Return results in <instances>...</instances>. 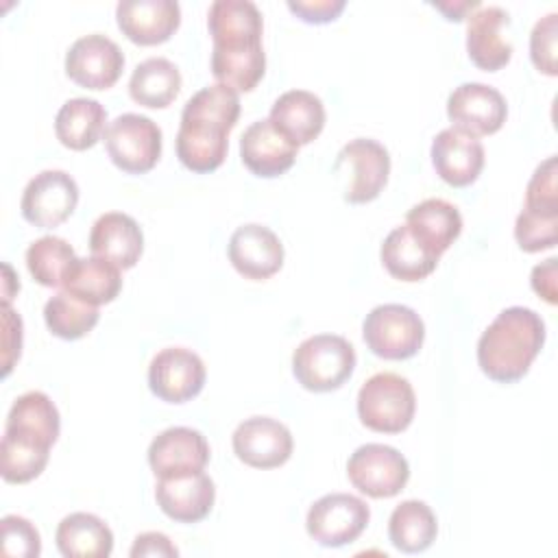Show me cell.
Here are the masks:
<instances>
[{"label": "cell", "mask_w": 558, "mask_h": 558, "mask_svg": "<svg viewBox=\"0 0 558 558\" xmlns=\"http://www.w3.org/2000/svg\"><path fill=\"white\" fill-rule=\"evenodd\" d=\"M105 146L111 161L129 172H148L161 155V129L146 116L122 113L109 122L105 131Z\"/></svg>", "instance_id": "obj_6"}, {"label": "cell", "mask_w": 558, "mask_h": 558, "mask_svg": "<svg viewBox=\"0 0 558 558\" xmlns=\"http://www.w3.org/2000/svg\"><path fill=\"white\" fill-rule=\"evenodd\" d=\"M100 318L96 305H89L70 292L50 296L44 305V320L52 336L63 340H78L87 336Z\"/></svg>", "instance_id": "obj_33"}, {"label": "cell", "mask_w": 558, "mask_h": 558, "mask_svg": "<svg viewBox=\"0 0 558 558\" xmlns=\"http://www.w3.org/2000/svg\"><path fill=\"white\" fill-rule=\"evenodd\" d=\"M41 551V538L37 527L17 514L2 519V554L17 558H35Z\"/></svg>", "instance_id": "obj_38"}, {"label": "cell", "mask_w": 558, "mask_h": 558, "mask_svg": "<svg viewBox=\"0 0 558 558\" xmlns=\"http://www.w3.org/2000/svg\"><path fill=\"white\" fill-rule=\"evenodd\" d=\"M405 227L427 251L440 257L460 235L462 216L458 207L445 198H425L408 211Z\"/></svg>", "instance_id": "obj_25"}, {"label": "cell", "mask_w": 558, "mask_h": 558, "mask_svg": "<svg viewBox=\"0 0 558 558\" xmlns=\"http://www.w3.org/2000/svg\"><path fill=\"white\" fill-rule=\"evenodd\" d=\"M105 122H107V111L98 100L70 98L57 111L54 133L65 148L87 150L107 131Z\"/></svg>", "instance_id": "obj_28"}, {"label": "cell", "mask_w": 558, "mask_h": 558, "mask_svg": "<svg viewBox=\"0 0 558 558\" xmlns=\"http://www.w3.org/2000/svg\"><path fill=\"white\" fill-rule=\"evenodd\" d=\"M50 447L41 436L4 427L0 442V473L9 484H26L35 480L48 464Z\"/></svg>", "instance_id": "obj_26"}, {"label": "cell", "mask_w": 558, "mask_h": 558, "mask_svg": "<svg viewBox=\"0 0 558 558\" xmlns=\"http://www.w3.org/2000/svg\"><path fill=\"white\" fill-rule=\"evenodd\" d=\"M545 342V323L530 307L501 310L477 340V364L486 377L499 384L521 379Z\"/></svg>", "instance_id": "obj_2"}, {"label": "cell", "mask_w": 558, "mask_h": 558, "mask_svg": "<svg viewBox=\"0 0 558 558\" xmlns=\"http://www.w3.org/2000/svg\"><path fill=\"white\" fill-rule=\"evenodd\" d=\"M532 290L543 296L547 303H556V257H549L541 264H536L532 268V277H530Z\"/></svg>", "instance_id": "obj_43"}, {"label": "cell", "mask_w": 558, "mask_h": 558, "mask_svg": "<svg viewBox=\"0 0 558 558\" xmlns=\"http://www.w3.org/2000/svg\"><path fill=\"white\" fill-rule=\"evenodd\" d=\"M89 251L118 268H133L144 251V235L135 218L122 211H107L96 218L89 231Z\"/></svg>", "instance_id": "obj_23"}, {"label": "cell", "mask_w": 558, "mask_h": 558, "mask_svg": "<svg viewBox=\"0 0 558 558\" xmlns=\"http://www.w3.org/2000/svg\"><path fill=\"white\" fill-rule=\"evenodd\" d=\"M438 11L447 15V20H464V15L473 9H480V0H460V2H432Z\"/></svg>", "instance_id": "obj_44"}, {"label": "cell", "mask_w": 558, "mask_h": 558, "mask_svg": "<svg viewBox=\"0 0 558 558\" xmlns=\"http://www.w3.org/2000/svg\"><path fill=\"white\" fill-rule=\"evenodd\" d=\"M362 338L377 357L408 360L418 353L425 338V325L412 307L384 303L366 314Z\"/></svg>", "instance_id": "obj_5"}, {"label": "cell", "mask_w": 558, "mask_h": 558, "mask_svg": "<svg viewBox=\"0 0 558 558\" xmlns=\"http://www.w3.org/2000/svg\"><path fill=\"white\" fill-rule=\"evenodd\" d=\"M355 368V349L336 333H316L305 338L292 353V373L296 381L312 392L340 388Z\"/></svg>", "instance_id": "obj_3"}, {"label": "cell", "mask_w": 558, "mask_h": 558, "mask_svg": "<svg viewBox=\"0 0 558 558\" xmlns=\"http://www.w3.org/2000/svg\"><path fill=\"white\" fill-rule=\"evenodd\" d=\"M209 462V445L198 429L168 427L148 445V464L157 477H174L203 471Z\"/></svg>", "instance_id": "obj_16"}, {"label": "cell", "mask_w": 558, "mask_h": 558, "mask_svg": "<svg viewBox=\"0 0 558 558\" xmlns=\"http://www.w3.org/2000/svg\"><path fill=\"white\" fill-rule=\"evenodd\" d=\"M556 33H558V13L551 11L541 17L530 33V57L538 72L556 76Z\"/></svg>", "instance_id": "obj_39"}, {"label": "cell", "mask_w": 558, "mask_h": 558, "mask_svg": "<svg viewBox=\"0 0 558 558\" xmlns=\"http://www.w3.org/2000/svg\"><path fill=\"white\" fill-rule=\"evenodd\" d=\"M432 163L436 174L453 185H471L484 168V146L477 137L460 133L458 129H442L432 142Z\"/></svg>", "instance_id": "obj_20"}, {"label": "cell", "mask_w": 558, "mask_h": 558, "mask_svg": "<svg viewBox=\"0 0 558 558\" xmlns=\"http://www.w3.org/2000/svg\"><path fill=\"white\" fill-rule=\"evenodd\" d=\"M211 54H248L262 48V13L251 0H216L207 11Z\"/></svg>", "instance_id": "obj_9"}, {"label": "cell", "mask_w": 558, "mask_h": 558, "mask_svg": "<svg viewBox=\"0 0 558 558\" xmlns=\"http://www.w3.org/2000/svg\"><path fill=\"white\" fill-rule=\"evenodd\" d=\"M514 238L525 253L554 248L558 240V214H543L523 207L514 222Z\"/></svg>", "instance_id": "obj_36"}, {"label": "cell", "mask_w": 558, "mask_h": 558, "mask_svg": "<svg viewBox=\"0 0 558 558\" xmlns=\"http://www.w3.org/2000/svg\"><path fill=\"white\" fill-rule=\"evenodd\" d=\"M179 549L170 543V538L161 532H144L135 536V543L131 547V556H177Z\"/></svg>", "instance_id": "obj_42"}, {"label": "cell", "mask_w": 558, "mask_h": 558, "mask_svg": "<svg viewBox=\"0 0 558 558\" xmlns=\"http://www.w3.org/2000/svg\"><path fill=\"white\" fill-rule=\"evenodd\" d=\"M447 116L460 133L471 137L497 133L508 116L506 98L484 83H462L447 98Z\"/></svg>", "instance_id": "obj_13"}, {"label": "cell", "mask_w": 558, "mask_h": 558, "mask_svg": "<svg viewBox=\"0 0 558 558\" xmlns=\"http://www.w3.org/2000/svg\"><path fill=\"white\" fill-rule=\"evenodd\" d=\"M4 427L37 434L54 445L59 438L61 418H59L57 405L50 401V397L46 392L28 390L13 401V405L7 414Z\"/></svg>", "instance_id": "obj_35"}, {"label": "cell", "mask_w": 558, "mask_h": 558, "mask_svg": "<svg viewBox=\"0 0 558 558\" xmlns=\"http://www.w3.org/2000/svg\"><path fill=\"white\" fill-rule=\"evenodd\" d=\"M438 255L427 251L405 225L395 227L381 244V262L386 270L401 281H421L438 266Z\"/></svg>", "instance_id": "obj_31"}, {"label": "cell", "mask_w": 558, "mask_h": 558, "mask_svg": "<svg viewBox=\"0 0 558 558\" xmlns=\"http://www.w3.org/2000/svg\"><path fill=\"white\" fill-rule=\"evenodd\" d=\"M288 9L307 24H327L342 13L344 0H288Z\"/></svg>", "instance_id": "obj_41"}, {"label": "cell", "mask_w": 558, "mask_h": 558, "mask_svg": "<svg viewBox=\"0 0 558 558\" xmlns=\"http://www.w3.org/2000/svg\"><path fill=\"white\" fill-rule=\"evenodd\" d=\"M229 262L242 277L264 281L283 266V244L268 227L248 222L233 231Z\"/></svg>", "instance_id": "obj_17"}, {"label": "cell", "mask_w": 558, "mask_h": 558, "mask_svg": "<svg viewBox=\"0 0 558 558\" xmlns=\"http://www.w3.org/2000/svg\"><path fill=\"white\" fill-rule=\"evenodd\" d=\"M347 475L362 495L388 499L403 490L410 477V466L403 453H399L395 447L366 442L351 453Z\"/></svg>", "instance_id": "obj_7"}, {"label": "cell", "mask_w": 558, "mask_h": 558, "mask_svg": "<svg viewBox=\"0 0 558 558\" xmlns=\"http://www.w3.org/2000/svg\"><path fill=\"white\" fill-rule=\"evenodd\" d=\"M351 170L344 187V201L360 205L379 196L390 174V155L384 144L371 137H355L344 144L336 157L333 168Z\"/></svg>", "instance_id": "obj_11"}, {"label": "cell", "mask_w": 558, "mask_h": 558, "mask_svg": "<svg viewBox=\"0 0 558 558\" xmlns=\"http://www.w3.org/2000/svg\"><path fill=\"white\" fill-rule=\"evenodd\" d=\"M122 290V275L116 264L102 257H78L74 266L70 268L63 292H70L72 296L89 303V305H102L111 303Z\"/></svg>", "instance_id": "obj_29"}, {"label": "cell", "mask_w": 558, "mask_h": 558, "mask_svg": "<svg viewBox=\"0 0 558 558\" xmlns=\"http://www.w3.org/2000/svg\"><path fill=\"white\" fill-rule=\"evenodd\" d=\"M525 209L558 214V185H556V157H547L536 166L527 190H525Z\"/></svg>", "instance_id": "obj_37"}, {"label": "cell", "mask_w": 558, "mask_h": 558, "mask_svg": "<svg viewBox=\"0 0 558 558\" xmlns=\"http://www.w3.org/2000/svg\"><path fill=\"white\" fill-rule=\"evenodd\" d=\"M120 31L140 46L163 44L181 24V7L174 0H120L116 7Z\"/></svg>", "instance_id": "obj_19"}, {"label": "cell", "mask_w": 558, "mask_h": 558, "mask_svg": "<svg viewBox=\"0 0 558 558\" xmlns=\"http://www.w3.org/2000/svg\"><path fill=\"white\" fill-rule=\"evenodd\" d=\"M155 499L161 512L172 521L198 523L211 512L216 488L205 471L159 477L155 486Z\"/></svg>", "instance_id": "obj_18"}, {"label": "cell", "mask_w": 558, "mask_h": 558, "mask_svg": "<svg viewBox=\"0 0 558 558\" xmlns=\"http://www.w3.org/2000/svg\"><path fill=\"white\" fill-rule=\"evenodd\" d=\"M438 534V521L432 508L418 499L401 501L388 519V538L403 554L425 551Z\"/></svg>", "instance_id": "obj_32"}, {"label": "cell", "mask_w": 558, "mask_h": 558, "mask_svg": "<svg viewBox=\"0 0 558 558\" xmlns=\"http://www.w3.org/2000/svg\"><path fill=\"white\" fill-rule=\"evenodd\" d=\"M22 353V318L9 305L2 310V375L7 377Z\"/></svg>", "instance_id": "obj_40"}, {"label": "cell", "mask_w": 558, "mask_h": 558, "mask_svg": "<svg viewBox=\"0 0 558 558\" xmlns=\"http://www.w3.org/2000/svg\"><path fill=\"white\" fill-rule=\"evenodd\" d=\"M272 126L294 146L314 142L325 126L323 100L307 89H290L281 94L270 109Z\"/></svg>", "instance_id": "obj_24"}, {"label": "cell", "mask_w": 558, "mask_h": 558, "mask_svg": "<svg viewBox=\"0 0 558 558\" xmlns=\"http://www.w3.org/2000/svg\"><path fill=\"white\" fill-rule=\"evenodd\" d=\"M181 89V72L179 68L166 57H148L135 65L129 94L131 98L148 109H163L168 107Z\"/></svg>", "instance_id": "obj_30"}, {"label": "cell", "mask_w": 558, "mask_h": 558, "mask_svg": "<svg viewBox=\"0 0 558 558\" xmlns=\"http://www.w3.org/2000/svg\"><path fill=\"white\" fill-rule=\"evenodd\" d=\"M371 508L364 499L349 493H331L307 510V534L323 547H342L353 543L368 525Z\"/></svg>", "instance_id": "obj_8"}, {"label": "cell", "mask_w": 558, "mask_h": 558, "mask_svg": "<svg viewBox=\"0 0 558 558\" xmlns=\"http://www.w3.org/2000/svg\"><path fill=\"white\" fill-rule=\"evenodd\" d=\"M299 146L286 140L270 122V118L257 120L244 129L240 137L242 163L264 179H272L292 168Z\"/></svg>", "instance_id": "obj_22"}, {"label": "cell", "mask_w": 558, "mask_h": 558, "mask_svg": "<svg viewBox=\"0 0 558 558\" xmlns=\"http://www.w3.org/2000/svg\"><path fill=\"white\" fill-rule=\"evenodd\" d=\"M76 203V181L63 170H44L26 183L20 209L31 225L39 229H52L74 214Z\"/></svg>", "instance_id": "obj_10"}, {"label": "cell", "mask_w": 558, "mask_h": 558, "mask_svg": "<svg viewBox=\"0 0 558 558\" xmlns=\"http://www.w3.org/2000/svg\"><path fill=\"white\" fill-rule=\"evenodd\" d=\"M65 558H107L113 549V532L92 512H72L61 519L54 534Z\"/></svg>", "instance_id": "obj_27"}, {"label": "cell", "mask_w": 558, "mask_h": 558, "mask_svg": "<svg viewBox=\"0 0 558 558\" xmlns=\"http://www.w3.org/2000/svg\"><path fill=\"white\" fill-rule=\"evenodd\" d=\"M510 15L501 7H480L466 17V52L471 61L486 70H501L512 57V44L504 35Z\"/></svg>", "instance_id": "obj_21"}, {"label": "cell", "mask_w": 558, "mask_h": 558, "mask_svg": "<svg viewBox=\"0 0 558 558\" xmlns=\"http://www.w3.org/2000/svg\"><path fill=\"white\" fill-rule=\"evenodd\" d=\"M235 456L253 469H275L288 462L292 456V434L290 429L270 416H251L242 421L233 436Z\"/></svg>", "instance_id": "obj_15"}, {"label": "cell", "mask_w": 558, "mask_h": 558, "mask_svg": "<svg viewBox=\"0 0 558 558\" xmlns=\"http://www.w3.org/2000/svg\"><path fill=\"white\" fill-rule=\"evenodd\" d=\"M416 410L412 384L397 373H375L357 392V416L362 425L379 434L403 432Z\"/></svg>", "instance_id": "obj_4"}, {"label": "cell", "mask_w": 558, "mask_h": 558, "mask_svg": "<svg viewBox=\"0 0 558 558\" xmlns=\"http://www.w3.org/2000/svg\"><path fill=\"white\" fill-rule=\"evenodd\" d=\"M124 68L120 46L107 35L92 33L78 37L65 52V74L81 87L107 89Z\"/></svg>", "instance_id": "obj_14"}, {"label": "cell", "mask_w": 558, "mask_h": 558, "mask_svg": "<svg viewBox=\"0 0 558 558\" xmlns=\"http://www.w3.org/2000/svg\"><path fill=\"white\" fill-rule=\"evenodd\" d=\"M74 248L57 235H44L26 248V268L31 277L46 286V288H59L63 286L70 268L76 262Z\"/></svg>", "instance_id": "obj_34"}, {"label": "cell", "mask_w": 558, "mask_h": 558, "mask_svg": "<svg viewBox=\"0 0 558 558\" xmlns=\"http://www.w3.org/2000/svg\"><path fill=\"white\" fill-rule=\"evenodd\" d=\"M240 118V96L233 87L214 83L198 89L181 111L177 157L192 172H214L229 150V133Z\"/></svg>", "instance_id": "obj_1"}, {"label": "cell", "mask_w": 558, "mask_h": 558, "mask_svg": "<svg viewBox=\"0 0 558 558\" xmlns=\"http://www.w3.org/2000/svg\"><path fill=\"white\" fill-rule=\"evenodd\" d=\"M205 386L203 360L185 347L161 349L148 364V388L166 403H185Z\"/></svg>", "instance_id": "obj_12"}]
</instances>
